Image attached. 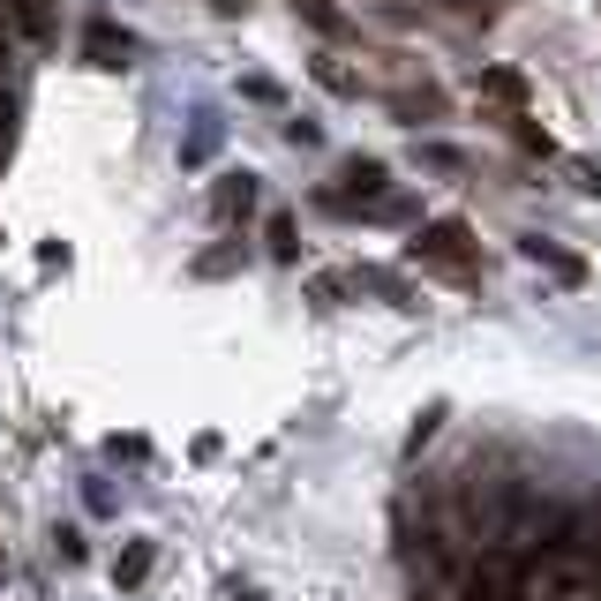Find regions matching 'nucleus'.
<instances>
[{
  "instance_id": "obj_1",
  "label": "nucleus",
  "mask_w": 601,
  "mask_h": 601,
  "mask_svg": "<svg viewBox=\"0 0 601 601\" xmlns=\"http://www.w3.org/2000/svg\"><path fill=\"white\" fill-rule=\"evenodd\" d=\"M406 263H429V271H451V278H473V249L467 218H429V226H414V241H406Z\"/></svg>"
},
{
  "instance_id": "obj_2",
  "label": "nucleus",
  "mask_w": 601,
  "mask_h": 601,
  "mask_svg": "<svg viewBox=\"0 0 601 601\" xmlns=\"http://www.w3.org/2000/svg\"><path fill=\"white\" fill-rule=\"evenodd\" d=\"M129 53H135L129 31H113L106 15H90V31H84V61H90V68H106V76H113V68H129Z\"/></svg>"
},
{
  "instance_id": "obj_3",
  "label": "nucleus",
  "mask_w": 601,
  "mask_h": 601,
  "mask_svg": "<svg viewBox=\"0 0 601 601\" xmlns=\"http://www.w3.org/2000/svg\"><path fill=\"white\" fill-rule=\"evenodd\" d=\"M256 211V173L241 166V173H218V188H211V218H226V226H233V218H249Z\"/></svg>"
},
{
  "instance_id": "obj_4",
  "label": "nucleus",
  "mask_w": 601,
  "mask_h": 601,
  "mask_svg": "<svg viewBox=\"0 0 601 601\" xmlns=\"http://www.w3.org/2000/svg\"><path fill=\"white\" fill-rule=\"evenodd\" d=\"M518 256L542 263V271H557L564 286H579V278H587V263L571 256V249H557V241H542V233H518Z\"/></svg>"
},
{
  "instance_id": "obj_5",
  "label": "nucleus",
  "mask_w": 601,
  "mask_h": 601,
  "mask_svg": "<svg viewBox=\"0 0 601 601\" xmlns=\"http://www.w3.org/2000/svg\"><path fill=\"white\" fill-rule=\"evenodd\" d=\"M151 564H159V542H129V557L113 564V587H143V579H151Z\"/></svg>"
},
{
  "instance_id": "obj_6",
  "label": "nucleus",
  "mask_w": 601,
  "mask_h": 601,
  "mask_svg": "<svg viewBox=\"0 0 601 601\" xmlns=\"http://www.w3.org/2000/svg\"><path fill=\"white\" fill-rule=\"evenodd\" d=\"M391 113H398V121H422V113H444V90H436V84H422V90H398V98H391Z\"/></svg>"
},
{
  "instance_id": "obj_7",
  "label": "nucleus",
  "mask_w": 601,
  "mask_h": 601,
  "mask_svg": "<svg viewBox=\"0 0 601 601\" xmlns=\"http://www.w3.org/2000/svg\"><path fill=\"white\" fill-rule=\"evenodd\" d=\"M481 90L504 98V106H526V76H518V68H481Z\"/></svg>"
},
{
  "instance_id": "obj_8",
  "label": "nucleus",
  "mask_w": 601,
  "mask_h": 601,
  "mask_svg": "<svg viewBox=\"0 0 601 601\" xmlns=\"http://www.w3.org/2000/svg\"><path fill=\"white\" fill-rule=\"evenodd\" d=\"M414 159L436 166V173H467V151H459V143H414Z\"/></svg>"
},
{
  "instance_id": "obj_9",
  "label": "nucleus",
  "mask_w": 601,
  "mask_h": 601,
  "mask_svg": "<svg viewBox=\"0 0 601 601\" xmlns=\"http://www.w3.org/2000/svg\"><path fill=\"white\" fill-rule=\"evenodd\" d=\"M294 8L308 15V23H316V31H324V39H346V15L331 8V0H294Z\"/></svg>"
},
{
  "instance_id": "obj_10",
  "label": "nucleus",
  "mask_w": 601,
  "mask_h": 601,
  "mask_svg": "<svg viewBox=\"0 0 601 601\" xmlns=\"http://www.w3.org/2000/svg\"><path fill=\"white\" fill-rule=\"evenodd\" d=\"M316 84L339 90V98H361V76H353V68H339V61H316Z\"/></svg>"
},
{
  "instance_id": "obj_11",
  "label": "nucleus",
  "mask_w": 601,
  "mask_h": 601,
  "mask_svg": "<svg viewBox=\"0 0 601 601\" xmlns=\"http://www.w3.org/2000/svg\"><path fill=\"white\" fill-rule=\"evenodd\" d=\"M15 23H23L31 39H53V8H45V0H15Z\"/></svg>"
},
{
  "instance_id": "obj_12",
  "label": "nucleus",
  "mask_w": 601,
  "mask_h": 601,
  "mask_svg": "<svg viewBox=\"0 0 601 601\" xmlns=\"http://www.w3.org/2000/svg\"><path fill=\"white\" fill-rule=\"evenodd\" d=\"M308 294L324 300V308H339V300L353 294V278H339V271H324V278H308Z\"/></svg>"
},
{
  "instance_id": "obj_13",
  "label": "nucleus",
  "mask_w": 601,
  "mask_h": 601,
  "mask_svg": "<svg viewBox=\"0 0 601 601\" xmlns=\"http://www.w3.org/2000/svg\"><path fill=\"white\" fill-rule=\"evenodd\" d=\"M271 256H278V263H294V256H300V241H294V218H271Z\"/></svg>"
},
{
  "instance_id": "obj_14",
  "label": "nucleus",
  "mask_w": 601,
  "mask_h": 601,
  "mask_svg": "<svg viewBox=\"0 0 601 601\" xmlns=\"http://www.w3.org/2000/svg\"><path fill=\"white\" fill-rule=\"evenodd\" d=\"M241 263V241L233 249H211V256H196V278H218V271H233Z\"/></svg>"
},
{
  "instance_id": "obj_15",
  "label": "nucleus",
  "mask_w": 601,
  "mask_h": 601,
  "mask_svg": "<svg viewBox=\"0 0 601 601\" xmlns=\"http://www.w3.org/2000/svg\"><path fill=\"white\" fill-rule=\"evenodd\" d=\"M241 98H256V106H278V84H271V76H241Z\"/></svg>"
},
{
  "instance_id": "obj_16",
  "label": "nucleus",
  "mask_w": 601,
  "mask_h": 601,
  "mask_svg": "<svg viewBox=\"0 0 601 601\" xmlns=\"http://www.w3.org/2000/svg\"><path fill=\"white\" fill-rule=\"evenodd\" d=\"M286 143H294V151H316L324 129H316V121H286Z\"/></svg>"
},
{
  "instance_id": "obj_17",
  "label": "nucleus",
  "mask_w": 601,
  "mask_h": 601,
  "mask_svg": "<svg viewBox=\"0 0 601 601\" xmlns=\"http://www.w3.org/2000/svg\"><path fill=\"white\" fill-rule=\"evenodd\" d=\"M571 173H579V188H587V196H601V159H571Z\"/></svg>"
},
{
  "instance_id": "obj_18",
  "label": "nucleus",
  "mask_w": 601,
  "mask_h": 601,
  "mask_svg": "<svg viewBox=\"0 0 601 601\" xmlns=\"http://www.w3.org/2000/svg\"><path fill=\"white\" fill-rule=\"evenodd\" d=\"M218 15H249V0H211Z\"/></svg>"
},
{
  "instance_id": "obj_19",
  "label": "nucleus",
  "mask_w": 601,
  "mask_h": 601,
  "mask_svg": "<svg viewBox=\"0 0 601 601\" xmlns=\"http://www.w3.org/2000/svg\"><path fill=\"white\" fill-rule=\"evenodd\" d=\"M233 601H263V594H256V587H249V594H233Z\"/></svg>"
},
{
  "instance_id": "obj_20",
  "label": "nucleus",
  "mask_w": 601,
  "mask_h": 601,
  "mask_svg": "<svg viewBox=\"0 0 601 601\" xmlns=\"http://www.w3.org/2000/svg\"><path fill=\"white\" fill-rule=\"evenodd\" d=\"M444 8H473V0H444Z\"/></svg>"
}]
</instances>
